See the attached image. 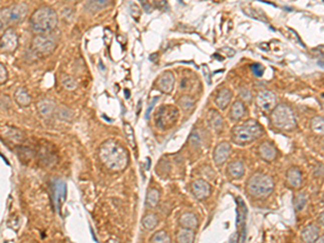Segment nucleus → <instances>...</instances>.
<instances>
[{
	"mask_svg": "<svg viewBox=\"0 0 324 243\" xmlns=\"http://www.w3.org/2000/svg\"><path fill=\"white\" fill-rule=\"evenodd\" d=\"M100 158L102 162L111 171H122L129 163L126 150L115 140H108L100 147Z\"/></svg>",
	"mask_w": 324,
	"mask_h": 243,
	"instance_id": "1",
	"label": "nucleus"
},
{
	"mask_svg": "<svg viewBox=\"0 0 324 243\" xmlns=\"http://www.w3.org/2000/svg\"><path fill=\"white\" fill-rule=\"evenodd\" d=\"M31 25L35 32H51L58 25V15L52 8L44 7V8L38 9L32 16Z\"/></svg>",
	"mask_w": 324,
	"mask_h": 243,
	"instance_id": "2",
	"label": "nucleus"
},
{
	"mask_svg": "<svg viewBox=\"0 0 324 243\" xmlns=\"http://www.w3.org/2000/svg\"><path fill=\"white\" fill-rule=\"evenodd\" d=\"M263 134V129L255 120H248L232 129V141L239 145L249 144Z\"/></svg>",
	"mask_w": 324,
	"mask_h": 243,
	"instance_id": "3",
	"label": "nucleus"
},
{
	"mask_svg": "<svg viewBox=\"0 0 324 243\" xmlns=\"http://www.w3.org/2000/svg\"><path fill=\"white\" fill-rule=\"evenodd\" d=\"M271 122L274 127L283 131H292L296 128V118L291 107L285 104H280L273 109Z\"/></svg>",
	"mask_w": 324,
	"mask_h": 243,
	"instance_id": "4",
	"label": "nucleus"
},
{
	"mask_svg": "<svg viewBox=\"0 0 324 243\" xmlns=\"http://www.w3.org/2000/svg\"><path fill=\"white\" fill-rule=\"evenodd\" d=\"M273 180L270 176L257 173L253 175L248 183V191L256 198H264L269 196L273 190Z\"/></svg>",
	"mask_w": 324,
	"mask_h": 243,
	"instance_id": "5",
	"label": "nucleus"
},
{
	"mask_svg": "<svg viewBox=\"0 0 324 243\" xmlns=\"http://www.w3.org/2000/svg\"><path fill=\"white\" fill-rule=\"evenodd\" d=\"M27 15V6L25 4L13 5L8 8L0 10V30L5 25L21 22Z\"/></svg>",
	"mask_w": 324,
	"mask_h": 243,
	"instance_id": "6",
	"label": "nucleus"
},
{
	"mask_svg": "<svg viewBox=\"0 0 324 243\" xmlns=\"http://www.w3.org/2000/svg\"><path fill=\"white\" fill-rule=\"evenodd\" d=\"M156 123L158 128L168 130L172 128L179 119V109L172 105H166L159 108L156 114Z\"/></svg>",
	"mask_w": 324,
	"mask_h": 243,
	"instance_id": "7",
	"label": "nucleus"
},
{
	"mask_svg": "<svg viewBox=\"0 0 324 243\" xmlns=\"http://www.w3.org/2000/svg\"><path fill=\"white\" fill-rule=\"evenodd\" d=\"M56 48V41L48 35H38L33 40V49L41 57H47L51 54Z\"/></svg>",
	"mask_w": 324,
	"mask_h": 243,
	"instance_id": "8",
	"label": "nucleus"
},
{
	"mask_svg": "<svg viewBox=\"0 0 324 243\" xmlns=\"http://www.w3.org/2000/svg\"><path fill=\"white\" fill-rule=\"evenodd\" d=\"M19 46L18 34L12 29L7 30L0 38V50L6 53H12L17 50Z\"/></svg>",
	"mask_w": 324,
	"mask_h": 243,
	"instance_id": "9",
	"label": "nucleus"
},
{
	"mask_svg": "<svg viewBox=\"0 0 324 243\" xmlns=\"http://www.w3.org/2000/svg\"><path fill=\"white\" fill-rule=\"evenodd\" d=\"M66 194H67V187L65 182H63V180H60V179L53 182V185H52L53 204L55 210H58L59 212L61 211L63 203L65 202Z\"/></svg>",
	"mask_w": 324,
	"mask_h": 243,
	"instance_id": "10",
	"label": "nucleus"
},
{
	"mask_svg": "<svg viewBox=\"0 0 324 243\" xmlns=\"http://www.w3.org/2000/svg\"><path fill=\"white\" fill-rule=\"evenodd\" d=\"M257 105L264 112H270L276 107V96L271 91L264 90L257 95Z\"/></svg>",
	"mask_w": 324,
	"mask_h": 243,
	"instance_id": "11",
	"label": "nucleus"
},
{
	"mask_svg": "<svg viewBox=\"0 0 324 243\" xmlns=\"http://www.w3.org/2000/svg\"><path fill=\"white\" fill-rule=\"evenodd\" d=\"M237 228L240 229L241 228V233L240 237H239L238 241H244L245 240V219H246V214H248V210H246L245 204L243 202V200L240 198L237 199Z\"/></svg>",
	"mask_w": 324,
	"mask_h": 243,
	"instance_id": "12",
	"label": "nucleus"
},
{
	"mask_svg": "<svg viewBox=\"0 0 324 243\" xmlns=\"http://www.w3.org/2000/svg\"><path fill=\"white\" fill-rule=\"evenodd\" d=\"M158 89L164 93H170L174 87V76L170 72L162 74L157 81Z\"/></svg>",
	"mask_w": 324,
	"mask_h": 243,
	"instance_id": "13",
	"label": "nucleus"
},
{
	"mask_svg": "<svg viewBox=\"0 0 324 243\" xmlns=\"http://www.w3.org/2000/svg\"><path fill=\"white\" fill-rule=\"evenodd\" d=\"M230 154V145L228 143H221L214 152V160L217 164H222L227 160Z\"/></svg>",
	"mask_w": 324,
	"mask_h": 243,
	"instance_id": "14",
	"label": "nucleus"
},
{
	"mask_svg": "<svg viewBox=\"0 0 324 243\" xmlns=\"http://www.w3.org/2000/svg\"><path fill=\"white\" fill-rule=\"evenodd\" d=\"M193 191L198 199H204L210 194L211 187L204 180H197V182L193 184Z\"/></svg>",
	"mask_w": 324,
	"mask_h": 243,
	"instance_id": "15",
	"label": "nucleus"
},
{
	"mask_svg": "<svg viewBox=\"0 0 324 243\" xmlns=\"http://www.w3.org/2000/svg\"><path fill=\"white\" fill-rule=\"evenodd\" d=\"M231 97H232V93L229 89H227V88L222 89L221 91L218 92V94L216 96V100H215L217 107L221 108V109L226 108L229 105Z\"/></svg>",
	"mask_w": 324,
	"mask_h": 243,
	"instance_id": "16",
	"label": "nucleus"
},
{
	"mask_svg": "<svg viewBox=\"0 0 324 243\" xmlns=\"http://www.w3.org/2000/svg\"><path fill=\"white\" fill-rule=\"evenodd\" d=\"M110 2L111 0H89L88 4L86 5V10L92 13V15H95V13H98L106 8Z\"/></svg>",
	"mask_w": 324,
	"mask_h": 243,
	"instance_id": "17",
	"label": "nucleus"
},
{
	"mask_svg": "<svg viewBox=\"0 0 324 243\" xmlns=\"http://www.w3.org/2000/svg\"><path fill=\"white\" fill-rule=\"evenodd\" d=\"M259 154L267 161H271L277 156V150L269 143H264L259 148Z\"/></svg>",
	"mask_w": 324,
	"mask_h": 243,
	"instance_id": "18",
	"label": "nucleus"
},
{
	"mask_svg": "<svg viewBox=\"0 0 324 243\" xmlns=\"http://www.w3.org/2000/svg\"><path fill=\"white\" fill-rule=\"evenodd\" d=\"M228 173L232 178H240L244 174V166L241 161L231 162L228 165Z\"/></svg>",
	"mask_w": 324,
	"mask_h": 243,
	"instance_id": "19",
	"label": "nucleus"
},
{
	"mask_svg": "<svg viewBox=\"0 0 324 243\" xmlns=\"http://www.w3.org/2000/svg\"><path fill=\"white\" fill-rule=\"evenodd\" d=\"M287 182L295 188L299 187L301 184V172L296 168H292L287 172Z\"/></svg>",
	"mask_w": 324,
	"mask_h": 243,
	"instance_id": "20",
	"label": "nucleus"
},
{
	"mask_svg": "<svg viewBox=\"0 0 324 243\" xmlns=\"http://www.w3.org/2000/svg\"><path fill=\"white\" fill-rule=\"evenodd\" d=\"M302 239L306 242H314L319 238V228L315 226H308L302 230Z\"/></svg>",
	"mask_w": 324,
	"mask_h": 243,
	"instance_id": "21",
	"label": "nucleus"
},
{
	"mask_svg": "<svg viewBox=\"0 0 324 243\" xmlns=\"http://www.w3.org/2000/svg\"><path fill=\"white\" fill-rule=\"evenodd\" d=\"M209 123L211 124V127H212L215 131H220L223 127L224 121H223V118L222 116L218 114L215 110H210L209 113Z\"/></svg>",
	"mask_w": 324,
	"mask_h": 243,
	"instance_id": "22",
	"label": "nucleus"
},
{
	"mask_svg": "<svg viewBox=\"0 0 324 243\" xmlns=\"http://www.w3.org/2000/svg\"><path fill=\"white\" fill-rule=\"evenodd\" d=\"M180 223L186 229H194L197 227V224H198V219H197L194 214L186 213L181 217Z\"/></svg>",
	"mask_w": 324,
	"mask_h": 243,
	"instance_id": "23",
	"label": "nucleus"
},
{
	"mask_svg": "<svg viewBox=\"0 0 324 243\" xmlns=\"http://www.w3.org/2000/svg\"><path fill=\"white\" fill-rule=\"evenodd\" d=\"M16 101L21 106H28L31 104L32 99L24 88H20L16 92Z\"/></svg>",
	"mask_w": 324,
	"mask_h": 243,
	"instance_id": "24",
	"label": "nucleus"
},
{
	"mask_svg": "<svg viewBox=\"0 0 324 243\" xmlns=\"http://www.w3.org/2000/svg\"><path fill=\"white\" fill-rule=\"evenodd\" d=\"M245 113V106L244 104L240 101H237L231 108V118L235 120H239L244 116Z\"/></svg>",
	"mask_w": 324,
	"mask_h": 243,
	"instance_id": "25",
	"label": "nucleus"
},
{
	"mask_svg": "<svg viewBox=\"0 0 324 243\" xmlns=\"http://www.w3.org/2000/svg\"><path fill=\"white\" fill-rule=\"evenodd\" d=\"M38 110H39V113L44 116V117H48V116H50L53 112V103L50 102V101H48V100H44V101H40L38 103Z\"/></svg>",
	"mask_w": 324,
	"mask_h": 243,
	"instance_id": "26",
	"label": "nucleus"
},
{
	"mask_svg": "<svg viewBox=\"0 0 324 243\" xmlns=\"http://www.w3.org/2000/svg\"><path fill=\"white\" fill-rule=\"evenodd\" d=\"M160 193L157 189H150L147 193V199H146V204L149 207H154L159 202Z\"/></svg>",
	"mask_w": 324,
	"mask_h": 243,
	"instance_id": "27",
	"label": "nucleus"
},
{
	"mask_svg": "<svg viewBox=\"0 0 324 243\" xmlns=\"http://www.w3.org/2000/svg\"><path fill=\"white\" fill-rule=\"evenodd\" d=\"M124 131L126 137H128V141L130 145L132 146V148L136 147V141H135V135H134V131H133V128L130 126L129 123H124Z\"/></svg>",
	"mask_w": 324,
	"mask_h": 243,
	"instance_id": "28",
	"label": "nucleus"
},
{
	"mask_svg": "<svg viewBox=\"0 0 324 243\" xmlns=\"http://www.w3.org/2000/svg\"><path fill=\"white\" fill-rule=\"evenodd\" d=\"M158 224V218L154 216V215H147L143 218V225L146 229H148V230H151L154 227L157 226Z\"/></svg>",
	"mask_w": 324,
	"mask_h": 243,
	"instance_id": "29",
	"label": "nucleus"
},
{
	"mask_svg": "<svg viewBox=\"0 0 324 243\" xmlns=\"http://www.w3.org/2000/svg\"><path fill=\"white\" fill-rule=\"evenodd\" d=\"M194 233L190 229H185V230H182L179 234L178 240L179 242H184V243H189L194 241Z\"/></svg>",
	"mask_w": 324,
	"mask_h": 243,
	"instance_id": "30",
	"label": "nucleus"
},
{
	"mask_svg": "<svg viewBox=\"0 0 324 243\" xmlns=\"http://www.w3.org/2000/svg\"><path fill=\"white\" fill-rule=\"evenodd\" d=\"M311 127L314 132H318V133H322L324 123H323V118L322 117H315L311 121Z\"/></svg>",
	"mask_w": 324,
	"mask_h": 243,
	"instance_id": "31",
	"label": "nucleus"
},
{
	"mask_svg": "<svg viewBox=\"0 0 324 243\" xmlns=\"http://www.w3.org/2000/svg\"><path fill=\"white\" fill-rule=\"evenodd\" d=\"M306 204V198L302 193H299L298 196L295 199V207H296L297 211H301L304 209V206Z\"/></svg>",
	"mask_w": 324,
	"mask_h": 243,
	"instance_id": "32",
	"label": "nucleus"
},
{
	"mask_svg": "<svg viewBox=\"0 0 324 243\" xmlns=\"http://www.w3.org/2000/svg\"><path fill=\"white\" fill-rule=\"evenodd\" d=\"M151 242H170V238L168 237L166 232L160 231L153 235L151 238Z\"/></svg>",
	"mask_w": 324,
	"mask_h": 243,
	"instance_id": "33",
	"label": "nucleus"
},
{
	"mask_svg": "<svg viewBox=\"0 0 324 243\" xmlns=\"http://www.w3.org/2000/svg\"><path fill=\"white\" fill-rule=\"evenodd\" d=\"M63 85H64V87L66 89H68V90H74L76 88V86H77V83L73 78L66 77L64 80H63Z\"/></svg>",
	"mask_w": 324,
	"mask_h": 243,
	"instance_id": "34",
	"label": "nucleus"
},
{
	"mask_svg": "<svg viewBox=\"0 0 324 243\" xmlns=\"http://www.w3.org/2000/svg\"><path fill=\"white\" fill-rule=\"evenodd\" d=\"M251 69H252V72L254 73V75L257 76V77H262L263 74H264V67L260 64H253Z\"/></svg>",
	"mask_w": 324,
	"mask_h": 243,
	"instance_id": "35",
	"label": "nucleus"
},
{
	"mask_svg": "<svg viewBox=\"0 0 324 243\" xmlns=\"http://www.w3.org/2000/svg\"><path fill=\"white\" fill-rule=\"evenodd\" d=\"M8 79V73L3 64H0V83H4Z\"/></svg>",
	"mask_w": 324,
	"mask_h": 243,
	"instance_id": "36",
	"label": "nucleus"
},
{
	"mask_svg": "<svg viewBox=\"0 0 324 243\" xmlns=\"http://www.w3.org/2000/svg\"><path fill=\"white\" fill-rule=\"evenodd\" d=\"M157 101H158V97H156V99H153V100H152V102L150 103L149 108H148V110H147V114H146V118H147V119H148V118H149V115H150L151 109H152V107H153V105H154V103H156Z\"/></svg>",
	"mask_w": 324,
	"mask_h": 243,
	"instance_id": "37",
	"label": "nucleus"
},
{
	"mask_svg": "<svg viewBox=\"0 0 324 243\" xmlns=\"http://www.w3.org/2000/svg\"><path fill=\"white\" fill-rule=\"evenodd\" d=\"M68 2H75V0H68Z\"/></svg>",
	"mask_w": 324,
	"mask_h": 243,
	"instance_id": "38",
	"label": "nucleus"
}]
</instances>
